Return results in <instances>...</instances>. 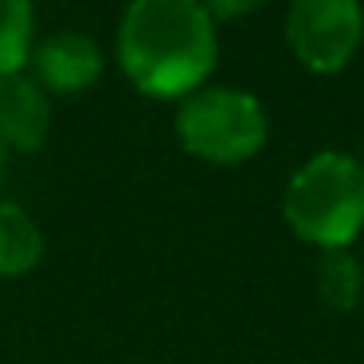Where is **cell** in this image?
I'll return each mask as SVG.
<instances>
[{"label": "cell", "instance_id": "6da1fadb", "mask_svg": "<svg viewBox=\"0 0 364 364\" xmlns=\"http://www.w3.org/2000/svg\"><path fill=\"white\" fill-rule=\"evenodd\" d=\"M118 59L141 95L188 98L215 67V20L200 0H129Z\"/></svg>", "mask_w": 364, "mask_h": 364}, {"label": "cell", "instance_id": "52a82bcc", "mask_svg": "<svg viewBox=\"0 0 364 364\" xmlns=\"http://www.w3.org/2000/svg\"><path fill=\"white\" fill-rule=\"evenodd\" d=\"M43 255V235L40 223L16 204L0 200V274H28Z\"/></svg>", "mask_w": 364, "mask_h": 364}, {"label": "cell", "instance_id": "9c48e42d", "mask_svg": "<svg viewBox=\"0 0 364 364\" xmlns=\"http://www.w3.org/2000/svg\"><path fill=\"white\" fill-rule=\"evenodd\" d=\"M32 0H0V79L32 59Z\"/></svg>", "mask_w": 364, "mask_h": 364}, {"label": "cell", "instance_id": "277c9868", "mask_svg": "<svg viewBox=\"0 0 364 364\" xmlns=\"http://www.w3.org/2000/svg\"><path fill=\"white\" fill-rule=\"evenodd\" d=\"M364 32L360 0H290L286 40L317 75H333L356 55Z\"/></svg>", "mask_w": 364, "mask_h": 364}, {"label": "cell", "instance_id": "ba28073f", "mask_svg": "<svg viewBox=\"0 0 364 364\" xmlns=\"http://www.w3.org/2000/svg\"><path fill=\"white\" fill-rule=\"evenodd\" d=\"M317 290H321L325 306L333 309H353L360 301L364 274H360V262L348 255V247L321 251V259H317Z\"/></svg>", "mask_w": 364, "mask_h": 364}, {"label": "cell", "instance_id": "5b68a950", "mask_svg": "<svg viewBox=\"0 0 364 364\" xmlns=\"http://www.w3.org/2000/svg\"><path fill=\"white\" fill-rule=\"evenodd\" d=\"M36 82L55 95H75V90L90 87L102 75V55H98L95 40L82 32H55L36 48L32 55Z\"/></svg>", "mask_w": 364, "mask_h": 364}, {"label": "cell", "instance_id": "30bf717a", "mask_svg": "<svg viewBox=\"0 0 364 364\" xmlns=\"http://www.w3.org/2000/svg\"><path fill=\"white\" fill-rule=\"evenodd\" d=\"M208 9V16L212 20H235V16H247V12H255L259 4H267V0H200Z\"/></svg>", "mask_w": 364, "mask_h": 364}, {"label": "cell", "instance_id": "8fae6325", "mask_svg": "<svg viewBox=\"0 0 364 364\" xmlns=\"http://www.w3.org/2000/svg\"><path fill=\"white\" fill-rule=\"evenodd\" d=\"M0 165H4V145H0Z\"/></svg>", "mask_w": 364, "mask_h": 364}, {"label": "cell", "instance_id": "8992f818", "mask_svg": "<svg viewBox=\"0 0 364 364\" xmlns=\"http://www.w3.org/2000/svg\"><path fill=\"white\" fill-rule=\"evenodd\" d=\"M51 126V106L32 75L16 71L0 79V145L4 149H40Z\"/></svg>", "mask_w": 364, "mask_h": 364}, {"label": "cell", "instance_id": "3957f363", "mask_svg": "<svg viewBox=\"0 0 364 364\" xmlns=\"http://www.w3.org/2000/svg\"><path fill=\"white\" fill-rule=\"evenodd\" d=\"M176 137L188 153L212 165H239L267 141V114L259 98L231 87L192 90L176 106Z\"/></svg>", "mask_w": 364, "mask_h": 364}, {"label": "cell", "instance_id": "7a4b0ae2", "mask_svg": "<svg viewBox=\"0 0 364 364\" xmlns=\"http://www.w3.org/2000/svg\"><path fill=\"white\" fill-rule=\"evenodd\" d=\"M290 231L321 251L348 247L364 228V165L348 153H317L290 176L282 196Z\"/></svg>", "mask_w": 364, "mask_h": 364}]
</instances>
